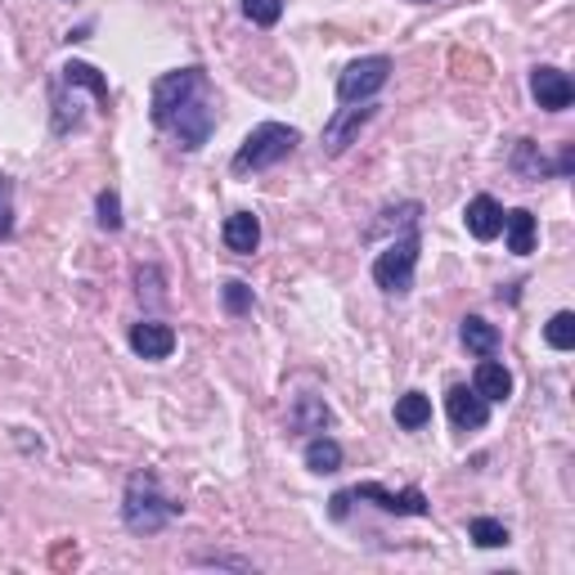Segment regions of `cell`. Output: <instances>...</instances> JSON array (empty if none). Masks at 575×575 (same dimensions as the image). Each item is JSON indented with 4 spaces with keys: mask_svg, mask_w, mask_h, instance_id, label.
Here are the masks:
<instances>
[{
    "mask_svg": "<svg viewBox=\"0 0 575 575\" xmlns=\"http://www.w3.org/2000/svg\"><path fill=\"white\" fill-rule=\"evenodd\" d=\"M180 517V504L162 495L158 477L153 473H136L127 482V495H122V522L131 535H158L167 522Z\"/></svg>",
    "mask_w": 575,
    "mask_h": 575,
    "instance_id": "cell-1",
    "label": "cell"
},
{
    "mask_svg": "<svg viewBox=\"0 0 575 575\" xmlns=\"http://www.w3.org/2000/svg\"><path fill=\"white\" fill-rule=\"evenodd\" d=\"M297 145H301V131H297V127L261 122V127H252V131H248V140L239 145V153H235V162H229V171H235V176L270 171V167H279Z\"/></svg>",
    "mask_w": 575,
    "mask_h": 575,
    "instance_id": "cell-2",
    "label": "cell"
},
{
    "mask_svg": "<svg viewBox=\"0 0 575 575\" xmlns=\"http://www.w3.org/2000/svg\"><path fill=\"white\" fill-rule=\"evenodd\" d=\"M418 252H423L418 229H405L400 239H391V244H387V248L374 257V284H378L387 297H409V293H414Z\"/></svg>",
    "mask_w": 575,
    "mask_h": 575,
    "instance_id": "cell-3",
    "label": "cell"
},
{
    "mask_svg": "<svg viewBox=\"0 0 575 575\" xmlns=\"http://www.w3.org/2000/svg\"><path fill=\"white\" fill-rule=\"evenodd\" d=\"M162 131H171L176 140H180V149H202L207 140H211V131H216V95H211V86H202L198 95H189L171 118L162 122Z\"/></svg>",
    "mask_w": 575,
    "mask_h": 575,
    "instance_id": "cell-4",
    "label": "cell"
},
{
    "mask_svg": "<svg viewBox=\"0 0 575 575\" xmlns=\"http://www.w3.org/2000/svg\"><path fill=\"white\" fill-rule=\"evenodd\" d=\"M387 81H391V59L387 54H365V59L341 68V77H337V103H369Z\"/></svg>",
    "mask_w": 575,
    "mask_h": 575,
    "instance_id": "cell-5",
    "label": "cell"
},
{
    "mask_svg": "<svg viewBox=\"0 0 575 575\" xmlns=\"http://www.w3.org/2000/svg\"><path fill=\"white\" fill-rule=\"evenodd\" d=\"M207 86V72L198 68V63H189V68H176V72H167V77H158L153 81V95H149V118H153V127H162L171 112L189 99V95H198Z\"/></svg>",
    "mask_w": 575,
    "mask_h": 575,
    "instance_id": "cell-6",
    "label": "cell"
},
{
    "mask_svg": "<svg viewBox=\"0 0 575 575\" xmlns=\"http://www.w3.org/2000/svg\"><path fill=\"white\" fill-rule=\"evenodd\" d=\"M347 495L360 499V504H374V508H383V513H396V517H427V513H432V504H427V495H423L418 486L387 490V486H378V482H360V486H351Z\"/></svg>",
    "mask_w": 575,
    "mask_h": 575,
    "instance_id": "cell-7",
    "label": "cell"
},
{
    "mask_svg": "<svg viewBox=\"0 0 575 575\" xmlns=\"http://www.w3.org/2000/svg\"><path fill=\"white\" fill-rule=\"evenodd\" d=\"M374 112H378L374 103H360V108H356V103H341V108L333 112V118L324 122V153H328V158H337V153H347V149L356 145L360 127H365V122L374 118Z\"/></svg>",
    "mask_w": 575,
    "mask_h": 575,
    "instance_id": "cell-8",
    "label": "cell"
},
{
    "mask_svg": "<svg viewBox=\"0 0 575 575\" xmlns=\"http://www.w3.org/2000/svg\"><path fill=\"white\" fill-rule=\"evenodd\" d=\"M445 409H449V423L458 432H482L490 423V400H482L477 387H468V383H454L445 391Z\"/></svg>",
    "mask_w": 575,
    "mask_h": 575,
    "instance_id": "cell-9",
    "label": "cell"
},
{
    "mask_svg": "<svg viewBox=\"0 0 575 575\" xmlns=\"http://www.w3.org/2000/svg\"><path fill=\"white\" fill-rule=\"evenodd\" d=\"M531 95H535V103H539V108H548V112H566V108L575 103V86H571V77H566L562 68H548V63L531 68Z\"/></svg>",
    "mask_w": 575,
    "mask_h": 575,
    "instance_id": "cell-10",
    "label": "cell"
},
{
    "mask_svg": "<svg viewBox=\"0 0 575 575\" xmlns=\"http://www.w3.org/2000/svg\"><path fill=\"white\" fill-rule=\"evenodd\" d=\"M131 351L140 356V360H167L171 351H176V328L171 324H162V319H140V324H131Z\"/></svg>",
    "mask_w": 575,
    "mask_h": 575,
    "instance_id": "cell-11",
    "label": "cell"
},
{
    "mask_svg": "<svg viewBox=\"0 0 575 575\" xmlns=\"http://www.w3.org/2000/svg\"><path fill=\"white\" fill-rule=\"evenodd\" d=\"M220 244L235 252V257H252L261 248V220L252 211H235V216H225L220 225Z\"/></svg>",
    "mask_w": 575,
    "mask_h": 575,
    "instance_id": "cell-12",
    "label": "cell"
},
{
    "mask_svg": "<svg viewBox=\"0 0 575 575\" xmlns=\"http://www.w3.org/2000/svg\"><path fill=\"white\" fill-rule=\"evenodd\" d=\"M464 225H468V235L477 244H490V239H499V229H504V207L490 194H477L468 202V211H464Z\"/></svg>",
    "mask_w": 575,
    "mask_h": 575,
    "instance_id": "cell-13",
    "label": "cell"
},
{
    "mask_svg": "<svg viewBox=\"0 0 575 575\" xmlns=\"http://www.w3.org/2000/svg\"><path fill=\"white\" fill-rule=\"evenodd\" d=\"M473 387H477V396H482V400L504 405V400L513 396V374H508L495 356H486V360L477 365V374H473Z\"/></svg>",
    "mask_w": 575,
    "mask_h": 575,
    "instance_id": "cell-14",
    "label": "cell"
},
{
    "mask_svg": "<svg viewBox=\"0 0 575 575\" xmlns=\"http://www.w3.org/2000/svg\"><path fill=\"white\" fill-rule=\"evenodd\" d=\"M458 341L473 351V356H495L499 351V328L490 324V319H482V315H468L464 324H458Z\"/></svg>",
    "mask_w": 575,
    "mask_h": 575,
    "instance_id": "cell-15",
    "label": "cell"
},
{
    "mask_svg": "<svg viewBox=\"0 0 575 575\" xmlns=\"http://www.w3.org/2000/svg\"><path fill=\"white\" fill-rule=\"evenodd\" d=\"M499 235H508V252L513 257H531L535 252V216L526 207L504 211V229H499Z\"/></svg>",
    "mask_w": 575,
    "mask_h": 575,
    "instance_id": "cell-16",
    "label": "cell"
},
{
    "mask_svg": "<svg viewBox=\"0 0 575 575\" xmlns=\"http://www.w3.org/2000/svg\"><path fill=\"white\" fill-rule=\"evenodd\" d=\"M306 468L315 473V477H328V473H337L341 468V458H347V454H341V445L333 440V436H315L310 445H306Z\"/></svg>",
    "mask_w": 575,
    "mask_h": 575,
    "instance_id": "cell-17",
    "label": "cell"
},
{
    "mask_svg": "<svg viewBox=\"0 0 575 575\" xmlns=\"http://www.w3.org/2000/svg\"><path fill=\"white\" fill-rule=\"evenodd\" d=\"M328 423H333V414H328V405L319 396H297V405L288 414V427L293 432H324Z\"/></svg>",
    "mask_w": 575,
    "mask_h": 575,
    "instance_id": "cell-18",
    "label": "cell"
},
{
    "mask_svg": "<svg viewBox=\"0 0 575 575\" xmlns=\"http://www.w3.org/2000/svg\"><path fill=\"white\" fill-rule=\"evenodd\" d=\"M432 423V400L423 396V391H405L400 400H396V427H405V432H423Z\"/></svg>",
    "mask_w": 575,
    "mask_h": 575,
    "instance_id": "cell-19",
    "label": "cell"
},
{
    "mask_svg": "<svg viewBox=\"0 0 575 575\" xmlns=\"http://www.w3.org/2000/svg\"><path fill=\"white\" fill-rule=\"evenodd\" d=\"M508 162H513V171H517L522 180H539V176H548V162H544V153H539V145H535V140H517Z\"/></svg>",
    "mask_w": 575,
    "mask_h": 575,
    "instance_id": "cell-20",
    "label": "cell"
},
{
    "mask_svg": "<svg viewBox=\"0 0 575 575\" xmlns=\"http://www.w3.org/2000/svg\"><path fill=\"white\" fill-rule=\"evenodd\" d=\"M63 81H68V86H81V90H90V95L99 99V108L108 112V81H103V77H99L90 63H68V68H63Z\"/></svg>",
    "mask_w": 575,
    "mask_h": 575,
    "instance_id": "cell-21",
    "label": "cell"
},
{
    "mask_svg": "<svg viewBox=\"0 0 575 575\" xmlns=\"http://www.w3.org/2000/svg\"><path fill=\"white\" fill-rule=\"evenodd\" d=\"M544 341L553 351H575V315L571 310H557L548 324H544Z\"/></svg>",
    "mask_w": 575,
    "mask_h": 575,
    "instance_id": "cell-22",
    "label": "cell"
},
{
    "mask_svg": "<svg viewBox=\"0 0 575 575\" xmlns=\"http://www.w3.org/2000/svg\"><path fill=\"white\" fill-rule=\"evenodd\" d=\"M95 211H99V229L118 235V229H122V198H118V189H99Z\"/></svg>",
    "mask_w": 575,
    "mask_h": 575,
    "instance_id": "cell-23",
    "label": "cell"
},
{
    "mask_svg": "<svg viewBox=\"0 0 575 575\" xmlns=\"http://www.w3.org/2000/svg\"><path fill=\"white\" fill-rule=\"evenodd\" d=\"M468 535H473L482 548H504V544H508V526L495 522V517H473V522H468Z\"/></svg>",
    "mask_w": 575,
    "mask_h": 575,
    "instance_id": "cell-24",
    "label": "cell"
},
{
    "mask_svg": "<svg viewBox=\"0 0 575 575\" xmlns=\"http://www.w3.org/2000/svg\"><path fill=\"white\" fill-rule=\"evenodd\" d=\"M220 301H225V315H235V319H239V315H248V310H252V301H257V297H252V288H248L244 279H229V284L220 288Z\"/></svg>",
    "mask_w": 575,
    "mask_h": 575,
    "instance_id": "cell-25",
    "label": "cell"
},
{
    "mask_svg": "<svg viewBox=\"0 0 575 575\" xmlns=\"http://www.w3.org/2000/svg\"><path fill=\"white\" fill-rule=\"evenodd\" d=\"M244 14L257 23V28H275L284 19V0H244Z\"/></svg>",
    "mask_w": 575,
    "mask_h": 575,
    "instance_id": "cell-26",
    "label": "cell"
},
{
    "mask_svg": "<svg viewBox=\"0 0 575 575\" xmlns=\"http://www.w3.org/2000/svg\"><path fill=\"white\" fill-rule=\"evenodd\" d=\"M14 235V180L0 176V239Z\"/></svg>",
    "mask_w": 575,
    "mask_h": 575,
    "instance_id": "cell-27",
    "label": "cell"
},
{
    "mask_svg": "<svg viewBox=\"0 0 575 575\" xmlns=\"http://www.w3.org/2000/svg\"><path fill=\"white\" fill-rule=\"evenodd\" d=\"M347 508H351V495H347V490H337V495H333V517L341 522V517H347Z\"/></svg>",
    "mask_w": 575,
    "mask_h": 575,
    "instance_id": "cell-28",
    "label": "cell"
},
{
    "mask_svg": "<svg viewBox=\"0 0 575 575\" xmlns=\"http://www.w3.org/2000/svg\"><path fill=\"white\" fill-rule=\"evenodd\" d=\"M414 6H423V0H414Z\"/></svg>",
    "mask_w": 575,
    "mask_h": 575,
    "instance_id": "cell-29",
    "label": "cell"
}]
</instances>
